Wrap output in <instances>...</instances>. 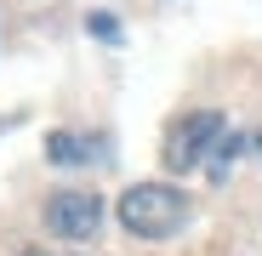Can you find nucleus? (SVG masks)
Listing matches in <instances>:
<instances>
[{
	"mask_svg": "<svg viewBox=\"0 0 262 256\" xmlns=\"http://www.w3.org/2000/svg\"><path fill=\"white\" fill-rule=\"evenodd\" d=\"M114 217H120L125 234H137V239H171L188 222V194L171 188V182H137V188L120 194Z\"/></svg>",
	"mask_w": 262,
	"mask_h": 256,
	"instance_id": "1",
	"label": "nucleus"
},
{
	"mask_svg": "<svg viewBox=\"0 0 262 256\" xmlns=\"http://www.w3.org/2000/svg\"><path fill=\"white\" fill-rule=\"evenodd\" d=\"M223 143V114L216 108H194V114H183L177 125L165 131V148H160V159H165V171H177V177H188V171Z\"/></svg>",
	"mask_w": 262,
	"mask_h": 256,
	"instance_id": "2",
	"label": "nucleus"
},
{
	"mask_svg": "<svg viewBox=\"0 0 262 256\" xmlns=\"http://www.w3.org/2000/svg\"><path fill=\"white\" fill-rule=\"evenodd\" d=\"M46 228L69 245H85L103 228V194L97 188H57L46 199Z\"/></svg>",
	"mask_w": 262,
	"mask_h": 256,
	"instance_id": "3",
	"label": "nucleus"
},
{
	"mask_svg": "<svg viewBox=\"0 0 262 256\" xmlns=\"http://www.w3.org/2000/svg\"><path fill=\"white\" fill-rule=\"evenodd\" d=\"M46 159L52 165H80V159H92V143L74 137V131H52L46 137Z\"/></svg>",
	"mask_w": 262,
	"mask_h": 256,
	"instance_id": "4",
	"label": "nucleus"
},
{
	"mask_svg": "<svg viewBox=\"0 0 262 256\" xmlns=\"http://www.w3.org/2000/svg\"><path fill=\"white\" fill-rule=\"evenodd\" d=\"M234 154H239V143H234V137L223 131V143H216V148H211V177H216V182H223V177H228V165H234Z\"/></svg>",
	"mask_w": 262,
	"mask_h": 256,
	"instance_id": "5",
	"label": "nucleus"
},
{
	"mask_svg": "<svg viewBox=\"0 0 262 256\" xmlns=\"http://www.w3.org/2000/svg\"><path fill=\"white\" fill-rule=\"evenodd\" d=\"M85 34H97V40H108V46H114V40H120V23H114L108 12H92V17H85Z\"/></svg>",
	"mask_w": 262,
	"mask_h": 256,
	"instance_id": "6",
	"label": "nucleus"
},
{
	"mask_svg": "<svg viewBox=\"0 0 262 256\" xmlns=\"http://www.w3.org/2000/svg\"><path fill=\"white\" fill-rule=\"evenodd\" d=\"M23 256H46V250H23Z\"/></svg>",
	"mask_w": 262,
	"mask_h": 256,
	"instance_id": "7",
	"label": "nucleus"
}]
</instances>
